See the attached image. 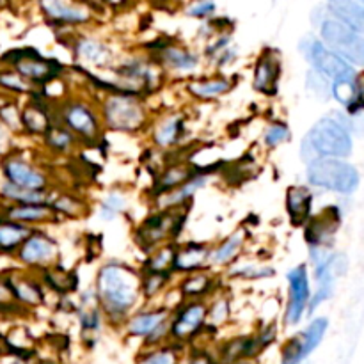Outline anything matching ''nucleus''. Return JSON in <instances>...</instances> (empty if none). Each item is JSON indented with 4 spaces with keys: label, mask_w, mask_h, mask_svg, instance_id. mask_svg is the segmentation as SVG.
I'll use <instances>...</instances> for the list:
<instances>
[{
    "label": "nucleus",
    "mask_w": 364,
    "mask_h": 364,
    "mask_svg": "<svg viewBox=\"0 0 364 364\" xmlns=\"http://www.w3.org/2000/svg\"><path fill=\"white\" fill-rule=\"evenodd\" d=\"M98 299L109 315H127L137 302L139 276L134 270L121 265H107L98 274Z\"/></svg>",
    "instance_id": "f257e3e1"
},
{
    "label": "nucleus",
    "mask_w": 364,
    "mask_h": 364,
    "mask_svg": "<svg viewBox=\"0 0 364 364\" xmlns=\"http://www.w3.org/2000/svg\"><path fill=\"white\" fill-rule=\"evenodd\" d=\"M352 151V141L348 132L336 119H320L308 135L304 137L301 146V155L304 162H315L320 159H331V156H347Z\"/></svg>",
    "instance_id": "f03ea898"
},
{
    "label": "nucleus",
    "mask_w": 364,
    "mask_h": 364,
    "mask_svg": "<svg viewBox=\"0 0 364 364\" xmlns=\"http://www.w3.org/2000/svg\"><path fill=\"white\" fill-rule=\"evenodd\" d=\"M308 181L316 187L348 194L358 187L359 174L343 160L320 159L308 166Z\"/></svg>",
    "instance_id": "7ed1b4c3"
},
{
    "label": "nucleus",
    "mask_w": 364,
    "mask_h": 364,
    "mask_svg": "<svg viewBox=\"0 0 364 364\" xmlns=\"http://www.w3.org/2000/svg\"><path fill=\"white\" fill-rule=\"evenodd\" d=\"M322 38L331 46V52L354 64H364V38L350 31L338 20L322 23Z\"/></svg>",
    "instance_id": "20e7f679"
},
{
    "label": "nucleus",
    "mask_w": 364,
    "mask_h": 364,
    "mask_svg": "<svg viewBox=\"0 0 364 364\" xmlns=\"http://www.w3.org/2000/svg\"><path fill=\"white\" fill-rule=\"evenodd\" d=\"M103 116L112 130L134 132L144 123V109L132 96H110L103 107Z\"/></svg>",
    "instance_id": "39448f33"
},
{
    "label": "nucleus",
    "mask_w": 364,
    "mask_h": 364,
    "mask_svg": "<svg viewBox=\"0 0 364 364\" xmlns=\"http://www.w3.org/2000/svg\"><path fill=\"white\" fill-rule=\"evenodd\" d=\"M304 50L308 60L316 68L318 73L334 78V82L355 78V73L354 70H352L350 64H348L347 60L341 59V57H338L336 53L331 52L329 48H326L320 41H313L311 39L309 46Z\"/></svg>",
    "instance_id": "423d86ee"
},
{
    "label": "nucleus",
    "mask_w": 364,
    "mask_h": 364,
    "mask_svg": "<svg viewBox=\"0 0 364 364\" xmlns=\"http://www.w3.org/2000/svg\"><path fill=\"white\" fill-rule=\"evenodd\" d=\"M288 283H290V297L287 308V326H295L301 322L309 302V279L306 267L299 265L291 269L288 274Z\"/></svg>",
    "instance_id": "0eeeda50"
},
{
    "label": "nucleus",
    "mask_w": 364,
    "mask_h": 364,
    "mask_svg": "<svg viewBox=\"0 0 364 364\" xmlns=\"http://www.w3.org/2000/svg\"><path fill=\"white\" fill-rule=\"evenodd\" d=\"M2 173L6 176L7 183H13L20 188H27V191H43L46 187V176L41 171L34 169L25 160L16 159V156H9L4 160Z\"/></svg>",
    "instance_id": "6e6552de"
},
{
    "label": "nucleus",
    "mask_w": 364,
    "mask_h": 364,
    "mask_svg": "<svg viewBox=\"0 0 364 364\" xmlns=\"http://www.w3.org/2000/svg\"><path fill=\"white\" fill-rule=\"evenodd\" d=\"M181 217L176 213H160L146 220L137 233V244L144 247H153L155 244L162 242L164 238L171 237L180 230Z\"/></svg>",
    "instance_id": "1a4fd4ad"
},
{
    "label": "nucleus",
    "mask_w": 364,
    "mask_h": 364,
    "mask_svg": "<svg viewBox=\"0 0 364 364\" xmlns=\"http://www.w3.org/2000/svg\"><path fill=\"white\" fill-rule=\"evenodd\" d=\"M13 66L14 73L20 75L21 78H28V80L34 82L52 80L60 70L55 60L43 59L41 55H27V53H23L21 57H14Z\"/></svg>",
    "instance_id": "9d476101"
},
{
    "label": "nucleus",
    "mask_w": 364,
    "mask_h": 364,
    "mask_svg": "<svg viewBox=\"0 0 364 364\" xmlns=\"http://www.w3.org/2000/svg\"><path fill=\"white\" fill-rule=\"evenodd\" d=\"M281 77V57L276 50H267L255 70V87L265 95H274Z\"/></svg>",
    "instance_id": "9b49d317"
},
{
    "label": "nucleus",
    "mask_w": 364,
    "mask_h": 364,
    "mask_svg": "<svg viewBox=\"0 0 364 364\" xmlns=\"http://www.w3.org/2000/svg\"><path fill=\"white\" fill-rule=\"evenodd\" d=\"M57 256V245L48 237L32 233L20 247V259L25 265H45Z\"/></svg>",
    "instance_id": "f8f14e48"
},
{
    "label": "nucleus",
    "mask_w": 364,
    "mask_h": 364,
    "mask_svg": "<svg viewBox=\"0 0 364 364\" xmlns=\"http://www.w3.org/2000/svg\"><path fill=\"white\" fill-rule=\"evenodd\" d=\"M206 315H208V311H206L205 304H201V302H192L187 308L181 309L178 318L174 320L173 327H171V334L174 338H180V340L194 336L205 326Z\"/></svg>",
    "instance_id": "ddd939ff"
},
{
    "label": "nucleus",
    "mask_w": 364,
    "mask_h": 364,
    "mask_svg": "<svg viewBox=\"0 0 364 364\" xmlns=\"http://www.w3.org/2000/svg\"><path fill=\"white\" fill-rule=\"evenodd\" d=\"M64 121L71 130L80 134L82 137L92 139L98 134V121L84 103H70L64 109Z\"/></svg>",
    "instance_id": "4468645a"
},
{
    "label": "nucleus",
    "mask_w": 364,
    "mask_h": 364,
    "mask_svg": "<svg viewBox=\"0 0 364 364\" xmlns=\"http://www.w3.org/2000/svg\"><path fill=\"white\" fill-rule=\"evenodd\" d=\"M340 226V210L338 208H327L323 210L322 215H318L316 219H313V223L308 228V242L313 247H318L323 245L334 233L338 231Z\"/></svg>",
    "instance_id": "2eb2a0df"
},
{
    "label": "nucleus",
    "mask_w": 364,
    "mask_h": 364,
    "mask_svg": "<svg viewBox=\"0 0 364 364\" xmlns=\"http://www.w3.org/2000/svg\"><path fill=\"white\" fill-rule=\"evenodd\" d=\"M313 196L308 187H290L287 192V210L294 226H302L311 213Z\"/></svg>",
    "instance_id": "dca6fc26"
},
{
    "label": "nucleus",
    "mask_w": 364,
    "mask_h": 364,
    "mask_svg": "<svg viewBox=\"0 0 364 364\" xmlns=\"http://www.w3.org/2000/svg\"><path fill=\"white\" fill-rule=\"evenodd\" d=\"M41 7L50 18L66 21V23H84V21H87L91 18V13L84 6H78V4L73 2H59V0H53V2H43Z\"/></svg>",
    "instance_id": "f3484780"
},
{
    "label": "nucleus",
    "mask_w": 364,
    "mask_h": 364,
    "mask_svg": "<svg viewBox=\"0 0 364 364\" xmlns=\"http://www.w3.org/2000/svg\"><path fill=\"white\" fill-rule=\"evenodd\" d=\"M329 9L333 11L334 16L354 32H361L364 34V6L358 2H348V0H338V2H331Z\"/></svg>",
    "instance_id": "a211bd4d"
},
{
    "label": "nucleus",
    "mask_w": 364,
    "mask_h": 364,
    "mask_svg": "<svg viewBox=\"0 0 364 364\" xmlns=\"http://www.w3.org/2000/svg\"><path fill=\"white\" fill-rule=\"evenodd\" d=\"M31 235L32 230L25 226V224L2 219L0 220V255H7V252H13L14 249L21 247V244Z\"/></svg>",
    "instance_id": "6ab92c4d"
},
{
    "label": "nucleus",
    "mask_w": 364,
    "mask_h": 364,
    "mask_svg": "<svg viewBox=\"0 0 364 364\" xmlns=\"http://www.w3.org/2000/svg\"><path fill=\"white\" fill-rule=\"evenodd\" d=\"M167 316H169L167 311H148L135 315L128 323V333L132 336H153L166 323Z\"/></svg>",
    "instance_id": "aec40b11"
},
{
    "label": "nucleus",
    "mask_w": 364,
    "mask_h": 364,
    "mask_svg": "<svg viewBox=\"0 0 364 364\" xmlns=\"http://www.w3.org/2000/svg\"><path fill=\"white\" fill-rule=\"evenodd\" d=\"M210 249L206 245H187L185 249L176 252L174 258V270L180 272H191V270L199 269L206 259H210Z\"/></svg>",
    "instance_id": "412c9836"
},
{
    "label": "nucleus",
    "mask_w": 364,
    "mask_h": 364,
    "mask_svg": "<svg viewBox=\"0 0 364 364\" xmlns=\"http://www.w3.org/2000/svg\"><path fill=\"white\" fill-rule=\"evenodd\" d=\"M7 219L14 220V223H39V220H46L52 215V208L46 205H16L7 208Z\"/></svg>",
    "instance_id": "4be33fe9"
},
{
    "label": "nucleus",
    "mask_w": 364,
    "mask_h": 364,
    "mask_svg": "<svg viewBox=\"0 0 364 364\" xmlns=\"http://www.w3.org/2000/svg\"><path fill=\"white\" fill-rule=\"evenodd\" d=\"M0 194L4 199L18 203V205H45L46 194L43 191H27V188H20L13 183H2Z\"/></svg>",
    "instance_id": "5701e85b"
},
{
    "label": "nucleus",
    "mask_w": 364,
    "mask_h": 364,
    "mask_svg": "<svg viewBox=\"0 0 364 364\" xmlns=\"http://www.w3.org/2000/svg\"><path fill=\"white\" fill-rule=\"evenodd\" d=\"M9 283L11 291L14 295V301L21 302V304H27V306H36V304H41L43 301V294L39 290V287H36L34 283L31 281H23V279H7Z\"/></svg>",
    "instance_id": "b1692460"
},
{
    "label": "nucleus",
    "mask_w": 364,
    "mask_h": 364,
    "mask_svg": "<svg viewBox=\"0 0 364 364\" xmlns=\"http://www.w3.org/2000/svg\"><path fill=\"white\" fill-rule=\"evenodd\" d=\"M21 128H25L31 134H48L50 117L43 109L38 105H28L27 109L21 112Z\"/></svg>",
    "instance_id": "393cba45"
},
{
    "label": "nucleus",
    "mask_w": 364,
    "mask_h": 364,
    "mask_svg": "<svg viewBox=\"0 0 364 364\" xmlns=\"http://www.w3.org/2000/svg\"><path fill=\"white\" fill-rule=\"evenodd\" d=\"M181 130H183V121L180 116H171L164 119L155 130V142L159 146H171L178 141Z\"/></svg>",
    "instance_id": "a878e982"
},
{
    "label": "nucleus",
    "mask_w": 364,
    "mask_h": 364,
    "mask_svg": "<svg viewBox=\"0 0 364 364\" xmlns=\"http://www.w3.org/2000/svg\"><path fill=\"white\" fill-rule=\"evenodd\" d=\"M245 242V231H235L230 238H226V242L220 244V247L217 249L212 255V262L217 263V265H224V263H230L231 259L237 256V252L240 251L242 245Z\"/></svg>",
    "instance_id": "bb28decb"
},
{
    "label": "nucleus",
    "mask_w": 364,
    "mask_h": 364,
    "mask_svg": "<svg viewBox=\"0 0 364 364\" xmlns=\"http://www.w3.org/2000/svg\"><path fill=\"white\" fill-rule=\"evenodd\" d=\"M192 178H196V174L192 173V169L185 166H178V167H171L167 169L166 173L162 174V178L156 183V191L159 192H166V191H174V188L181 187L187 181H191Z\"/></svg>",
    "instance_id": "cd10ccee"
},
{
    "label": "nucleus",
    "mask_w": 364,
    "mask_h": 364,
    "mask_svg": "<svg viewBox=\"0 0 364 364\" xmlns=\"http://www.w3.org/2000/svg\"><path fill=\"white\" fill-rule=\"evenodd\" d=\"M327 331V320L326 318H316L311 326L306 329V333L301 336L302 343V358H308L313 350L320 345L323 334Z\"/></svg>",
    "instance_id": "c85d7f7f"
},
{
    "label": "nucleus",
    "mask_w": 364,
    "mask_h": 364,
    "mask_svg": "<svg viewBox=\"0 0 364 364\" xmlns=\"http://www.w3.org/2000/svg\"><path fill=\"white\" fill-rule=\"evenodd\" d=\"M188 89L198 98H215V96L223 95L230 89V82L224 80V78H212V80L192 82Z\"/></svg>",
    "instance_id": "c756f323"
},
{
    "label": "nucleus",
    "mask_w": 364,
    "mask_h": 364,
    "mask_svg": "<svg viewBox=\"0 0 364 364\" xmlns=\"http://www.w3.org/2000/svg\"><path fill=\"white\" fill-rule=\"evenodd\" d=\"M205 178H192L191 181H187L185 185H181V187L174 188V191H171L169 194L164 196V201H160V205L162 206H176L180 205V203H183L185 199L191 198L192 194H194L196 191H199V188L205 185Z\"/></svg>",
    "instance_id": "7c9ffc66"
},
{
    "label": "nucleus",
    "mask_w": 364,
    "mask_h": 364,
    "mask_svg": "<svg viewBox=\"0 0 364 364\" xmlns=\"http://www.w3.org/2000/svg\"><path fill=\"white\" fill-rule=\"evenodd\" d=\"M162 60L174 70H192L198 64V55L181 48H166L162 52Z\"/></svg>",
    "instance_id": "2f4dec72"
},
{
    "label": "nucleus",
    "mask_w": 364,
    "mask_h": 364,
    "mask_svg": "<svg viewBox=\"0 0 364 364\" xmlns=\"http://www.w3.org/2000/svg\"><path fill=\"white\" fill-rule=\"evenodd\" d=\"M174 258H176V251L171 245L160 249L156 255H153L148 259L146 270H148V274H166L167 276L169 270H174Z\"/></svg>",
    "instance_id": "473e14b6"
},
{
    "label": "nucleus",
    "mask_w": 364,
    "mask_h": 364,
    "mask_svg": "<svg viewBox=\"0 0 364 364\" xmlns=\"http://www.w3.org/2000/svg\"><path fill=\"white\" fill-rule=\"evenodd\" d=\"M78 53L80 57H84L85 60L95 64H103L109 59V50L98 41H92V39H80L77 45Z\"/></svg>",
    "instance_id": "72a5a7b5"
},
{
    "label": "nucleus",
    "mask_w": 364,
    "mask_h": 364,
    "mask_svg": "<svg viewBox=\"0 0 364 364\" xmlns=\"http://www.w3.org/2000/svg\"><path fill=\"white\" fill-rule=\"evenodd\" d=\"M333 95L340 100L341 103L354 109V103L358 100V85L355 78H347V80H336L333 85Z\"/></svg>",
    "instance_id": "f704fd0d"
},
{
    "label": "nucleus",
    "mask_w": 364,
    "mask_h": 364,
    "mask_svg": "<svg viewBox=\"0 0 364 364\" xmlns=\"http://www.w3.org/2000/svg\"><path fill=\"white\" fill-rule=\"evenodd\" d=\"M210 284H212V281H210L208 276H205V274H196V276L188 277V279L181 284V291H183L185 295H201L205 294V291H208Z\"/></svg>",
    "instance_id": "c9c22d12"
},
{
    "label": "nucleus",
    "mask_w": 364,
    "mask_h": 364,
    "mask_svg": "<svg viewBox=\"0 0 364 364\" xmlns=\"http://www.w3.org/2000/svg\"><path fill=\"white\" fill-rule=\"evenodd\" d=\"M46 279L59 291H71L75 288V284H77V279L73 276H70L68 272H63V270H50L46 274Z\"/></svg>",
    "instance_id": "e433bc0d"
},
{
    "label": "nucleus",
    "mask_w": 364,
    "mask_h": 364,
    "mask_svg": "<svg viewBox=\"0 0 364 364\" xmlns=\"http://www.w3.org/2000/svg\"><path fill=\"white\" fill-rule=\"evenodd\" d=\"M290 139V130H288L287 124L276 123L270 124L265 132V144L270 146V148H276V146L283 144Z\"/></svg>",
    "instance_id": "4c0bfd02"
},
{
    "label": "nucleus",
    "mask_w": 364,
    "mask_h": 364,
    "mask_svg": "<svg viewBox=\"0 0 364 364\" xmlns=\"http://www.w3.org/2000/svg\"><path fill=\"white\" fill-rule=\"evenodd\" d=\"M46 141H48V144L52 146V148L55 149H68L71 146V142H73V137H71V134L68 130H64V128H50L48 134H46Z\"/></svg>",
    "instance_id": "58836bf2"
},
{
    "label": "nucleus",
    "mask_w": 364,
    "mask_h": 364,
    "mask_svg": "<svg viewBox=\"0 0 364 364\" xmlns=\"http://www.w3.org/2000/svg\"><path fill=\"white\" fill-rule=\"evenodd\" d=\"M301 361H304V358H302L301 336L291 338L283 348V364H299Z\"/></svg>",
    "instance_id": "ea45409f"
},
{
    "label": "nucleus",
    "mask_w": 364,
    "mask_h": 364,
    "mask_svg": "<svg viewBox=\"0 0 364 364\" xmlns=\"http://www.w3.org/2000/svg\"><path fill=\"white\" fill-rule=\"evenodd\" d=\"M0 85L6 89H11L14 92H27L28 85L27 82H23V78L20 77L14 71H6V73H0Z\"/></svg>",
    "instance_id": "a19ab883"
},
{
    "label": "nucleus",
    "mask_w": 364,
    "mask_h": 364,
    "mask_svg": "<svg viewBox=\"0 0 364 364\" xmlns=\"http://www.w3.org/2000/svg\"><path fill=\"white\" fill-rule=\"evenodd\" d=\"M0 119L2 124L9 130H20L21 128V114L18 112V109L14 105H4L0 109Z\"/></svg>",
    "instance_id": "79ce46f5"
},
{
    "label": "nucleus",
    "mask_w": 364,
    "mask_h": 364,
    "mask_svg": "<svg viewBox=\"0 0 364 364\" xmlns=\"http://www.w3.org/2000/svg\"><path fill=\"white\" fill-rule=\"evenodd\" d=\"M124 206V199L117 194H110L109 198L105 199V203L102 205V210H100V217L102 219H114L116 217L117 210H121Z\"/></svg>",
    "instance_id": "37998d69"
},
{
    "label": "nucleus",
    "mask_w": 364,
    "mask_h": 364,
    "mask_svg": "<svg viewBox=\"0 0 364 364\" xmlns=\"http://www.w3.org/2000/svg\"><path fill=\"white\" fill-rule=\"evenodd\" d=\"M166 283H167L166 274H149L141 287H142V290H144V294L148 295V297H151V295L159 294Z\"/></svg>",
    "instance_id": "c03bdc74"
},
{
    "label": "nucleus",
    "mask_w": 364,
    "mask_h": 364,
    "mask_svg": "<svg viewBox=\"0 0 364 364\" xmlns=\"http://www.w3.org/2000/svg\"><path fill=\"white\" fill-rule=\"evenodd\" d=\"M178 358L173 350L164 348V350H156L153 354H148L139 364H176Z\"/></svg>",
    "instance_id": "a18cd8bd"
},
{
    "label": "nucleus",
    "mask_w": 364,
    "mask_h": 364,
    "mask_svg": "<svg viewBox=\"0 0 364 364\" xmlns=\"http://www.w3.org/2000/svg\"><path fill=\"white\" fill-rule=\"evenodd\" d=\"M228 313H230V306H228V301L223 299V301L215 302V306L210 309V318L213 323H223L228 318Z\"/></svg>",
    "instance_id": "49530a36"
},
{
    "label": "nucleus",
    "mask_w": 364,
    "mask_h": 364,
    "mask_svg": "<svg viewBox=\"0 0 364 364\" xmlns=\"http://www.w3.org/2000/svg\"><path fill=\"white\" fill-rule=\"evenodd\" d=\"M80 208V203H77L71 198H60L59 201L53 205V210H59L63 213H77V210Z\"/></svg>",
    "instance_id": "de8ad7c7"
},
{
    "label": "nucleus",
    "mask_w": 364,
    "mask_h": 364,
    "mask_svg": "<svg viewBox=\"0 0 364 364\" xmlns=\"http://www.w3.org/2000/svg\"><path fill=\"white\" fill-rule=\"evenodd\" d=\"M100 326V316H98V311H85L84 315H82V329L85 331V333H89V331H96Z\"/></svg>",
    "instance_id": "09e8293b"
},
{
    "label": "nucleus",
    "mask_w": 364,
    "mask_h": 364,
    "mask_svg": "<svg viewBox=\"0 0 364 364\" xmlns=\"http://www.w3.org/2000/svg\"><path fill=\"white\" fill-rule=\"evenodd\" d=\"M213 9H215V4H210V2H205V4H194V6L188 9V16H196V18H203V16H208L210 13H213Z\"/></svg>",
    "instance_id": "8fccbe9b"
},
{
    "label": "nucleus",
    "mask_w": 364,
    "mask_h": 364,
    "mask_svg": "<svg viewBox=\"0 0 364 364\" xmlns=\"http://www.w3.org/2000/svg\"><path fill=\"white\" fill-rule=\"evenodd\" d=\"M14 295L11 291V287L7 281L0 279V308H7V306L13 304Z\"/></svg>",
    "instance_id": "3c124183"
},
{
    "label": "nucleus",
    "mask_w": 364,
    "mask_h": 364,
    "mask_svg": "<svg viewBox=\"0 0 364 364\" xmlns=\"http://www.w3.org/2000/svg\"><path fill=\"white\" fill-rule=\"evenodd\" d=\"M191 364H213V363H212V358H210V355L199 354V355H196L194 359H192Z\"/></svg>",
    "instance_id": "603ef678"
},
{
    "label": "nucleus",
    "mask_w": 364,
    "mask_h": 364,
    "mask_svg": "<svg viewBox=\"0 0 364 364\" xmlns=\"http://www.w3.org/2000/svg\"><path fill=\"white\" fill-rule=\"evenodd\" d=\"M6 144H7V132H6V127L0 124V153H4Z\"/></svg>",
    "instance_id": "864d4df0"
}]
</instances>
